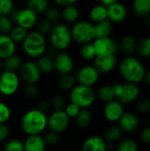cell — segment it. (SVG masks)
<instances>
[{"mask_svg": "<svg viewBox=\"0 0 150 151\" xmlns=\"http://www.w3.org/2000/svg\"><path fill=\"white\" fill-rule=\"evenodd\" d=\"M23 61L22 58L17 55L13 54L4 60H3V65H4V71H9V72H14L17 73L19 69L20 68Z\"/></svg>", "mask_w": 150, "mask_h": 151, "instance_id": "obj_27", "label": "cell"}, {"mask_svg": "<svg viewBox=\"0 0 150 151\" xmlns=\"http://www.w3.org/2000/svg\"><path fill=\"white\" fill-rule=\"evenodd\" d=\"M24 151H45L47 145L42 135H30L23 142Z\"/></svg>", "mask_w": 150, "mask_h": 151, "instance_id": "obj_20", "label": "cell"}, {"mask_svg": "<svg viewBox=\"0 0 150 151\" xmlns=\"http://www.w3.org/2000/svg\"><path fill=\"white\" fill-rule=\"evenodd\" d=\"M53 24L50 23L49 20H47L46 19H42L40 20H37L36 24H35V31L40 33L41 35H50L51 30H52V27H53Z\"/></svg>", "mask_w": 150, "mask_h": 151, "instance_id": "obj_37", "label": "cell"}, {"mask_svg": "<svg viewBox=\"0 0 150 151\" xmlns=\"http://www.w3.org/2000/svg\"><path fill=\"white\" fill-rule=\"evenodd\" d=\"M143 81H145L147 84L150 85V70L147 71V72L145 73V75H144V79H143Z\"/></svg>", "mask_w": 150, "mask_h": 151, "instance_id": "obj_54", "label": "cell"}, {"mask_svg": "<svg viewBox=\"0 0 150 151\" xmlns=\"http://www.w3.org/2000/svg\"><path fill=\"white\" fill-rule=\"evenodd\" d=\"M96 99L95 91L91 87L77 84L69 92V100L80 109H88L94 104Z\"/></svg>", "mask_w": 150, "mask_h": 151, "instance_id": "obj_5", "label": "cell"}, {"mask_svg": "<svg viewBox=\"0 0 150 151\" xmlns=\"http://www.w3.org/2000/svg\"><path fill=\"white\" fill-rule=\"evenodd\" d=\"M93 45L95 50L96 57L116 55L118 50V44L111 36L96 38L93 41Z\"/></svg>", "mask_w": 150, "mask_h": 151, "instance_id": "obj_13", "label": "cell"}, {"mask_svg": "<svg viewBox=\"0 0 150 151\" xmlns=\"http://www.w3.org/2000/svg\"><path fill=\"white\" fill-rule=\"evenodd\" d=\"M80 151H108V144L103 137L91 135L83 141Z\"/></svg>", "mask_w": 150, "mask_h": 151, "instance_id": "obj_18", "label": "cell"}, {"mask_svg": "<svg viewBox=\"0 0 150 151\" xmlns=\"http://www.w3.org/2000/svg\"><path fill=\"white\" fill-rule=\"evenodd\" d=\"M102 4L104 5V6H109L114 3H117V2H119V0H100Z\"/></svg>", "mask_w": 150, "mask_h": 151, "instance_id": "obj_53", "label": "cell"}, {"mask_svg": "<svg viewBox=\"0 0 150 151\" xmlns=\"http://www.w3.org/2000/svg\"><path fill=\"white\" fill-rule=\"evenodd\" d=\"M141 139L144 143H150V127H145L141 133Z\"/></svg>", "mask_w": 150, "mask_h": 151, "instance_id": "obj_51", "label": "cell"}, {"mask_svg": "<svg viewBox=\"0 0 150 151\" xmlns=\"http://www.w3.org/2000/svg\"><path fill=\"white\" fill-rule=\"evenodd\" d=\"M136 52L142 58H150V37H145L137 42Z\"/></svg>", "mask_w": 150, "mask_h": 151, "instance_id": "obj_36", "label": "cell"}, {"mask_svg": "<svg viewBox=\"0 0 150 151\" xmlns=\"http://www.w3.org/2000/svg\"><path fill=\"white\" fill-rule=\"evenodd\" d=\"M149 124H150V119H149Z\"/></svg>", "mask_w": 150, "mask_h": 151, "instance_id": "obj_58", "label": "cell"}, {"mask_svg": "<svg viewBox=\"0 0 150 151\" xmlns=\"http://www.w3.org/2000/svg\"><path fill=\"white\" fill-rule=\"evenodd\" d=\"M27 30L19 26H17V25L12 27V29L11 30V32L9 34V36L15 43L23 42V41L27 37Z\"/></svg>", "mask_w": 150, "mask_h": 151, "instance_id": "obj_35", "label": "cell"}, {"mask_svg": "<svg viewBox=\"0 0 150 151\" xmlns=\"http://www.w3.org/2000/svg\"><path fill=\"white\" fill-rule=\"evenodd\" d=\"M11 134V128L7 124H0V143L5 142Z\"/></svg>", "mask_w": 150, "mask_h": 151, "instance_id": "obj_49", "label": "cell"}, {"mask_svg": "<svg viewBox=\"0 0 150 151\" xmlns=\"http://www.w3.org/2000/svg\"><path fill=\"white\" fill-rule=\"evenodd\" d=\"M74 76L77 84L93 88L98 82L100 73L94 65H88L80 68Z\"/></svg>", "mask_w": 150, "mask_h": 151, "instance_id": "obj_12", "label": "cell"}, {"mask_svg": "<svg viewBox=\"0 0 150 151\" xmlns=\"http://www.w3.org/2000/svg\"><path fill=\"white\" fill-rule=\"evenodd\" d=\"M136 110L138 112L141 114H145L150 111V99L149 98H144L141 101H139L136 104Z\"/></svg>", "mask_w": 150, "mask_h": 151, "instance_id": "obj_48", "label": "cell"}, {"mask_svg": "<svg viewBox=\"0 0 150 151\" xmlns=\"http://www.w3.org/2000/svg\"><path fill=\"white\" fill-rule=\"evenodd\" d=\"M77 85V81L75 76L72 73L60 75L57 80V87L60 91L63 92H70L75 86Z\"/></svg>", "mask_w": 150, "mask_h": 151, "instance_id": "obj_22", "label": "cell"}, {"mask_svg": "<svg viewBox=\"0 0 150 151\" xmlns=\"http://www.w3.org/2000/svg\"><path fill=\"white\" fill-rule=\"evenodd\" d=\"M72 41L84 44L92 42L95 39L94 25L88 21H77L71 28Z\"/></svg>", "mask_w": 150, "mask_h": 151, "instance_id": "obj_7", "label": "cell"}, {"mask_svg": "<svg viewBox=\"0 0 150 151\" xmlns=\"http://www.w3.org/2000/svg\"><path fill=\"white\" fill-rule=\"evenodd\" d=\"M115 99L122 104H129L137 100L140 95V88L137 84L126 82L125 84L112 85Z\"/></svg>", "mask_w": 150, "mask_h": 151, "instance_id": "obj_6", "label": "cell"}, {"mask_svg": "<svg viewBox=\"0 0 150 151\" xmlns=\"http://www.w3.org/2000/svg\"><path fill=\"white\" fill-rule=\"evenodd\" d=\"M147 25H148L149 28L150 29V14L148 16V18H147Z\"/></svg>", "mask_w": 150, "mask_h": 151, "instance_id": "obj_55", "label": "cell"}, {"mask_svg": "<svg viewBox=\"0 0 150 151\" xmlns=\"http://www.w3.org/2000/svg\"><path fill=\"white\" fill-rule=\"evenodd\" d=\"M71 119L64 110H54L48 116V128L57 134H63L70 126Z\"/></svg>", "mask_w": 150, "mask_h": 151, "instance_id": "obj_10", "label": "cell"}, {"mask_svg": "<svg viewBox=\"0 0 150 151\" xmlns=\"http://www.w3.org/2000/svg\"><path fill=\"white\" fill-rule=\"evenodd\" d=\"M2 69H4V65H3V60L0 59V71H1Z\"/></svg>", "mask_w": 150, "mask_h": 151, "instance_id": "obj_56", "label": "cell"}, {"mask_svg": "<svg viewBox=\"0 0 150 151\" xmlns=\"http://www.w3.org/2000/svg\"><path fill=\"white\" fill-rule=\"evenodd\" d=\"M49 7V0H27V8L34 12L36 15L45 12Z\"/></svg>", "mask_w": 150, "mask_h": 151, "instance_id": "obj_31", "label": "cell"}, {"mask_svg": "<svg viewBox=\"0 0 150 151\" xmlns=\"http://www.w3.org/2000/svg\"><path fill=\"white\" fill-rule=\"evenodd\" d=\"M119 73L126 82L138 84L143 81L146 70L138 58L128 56L119 64Z\"/></svg>", "mask_w": 150, "mask_h": 151, "instance_id": "obj_2", "label": "cell"}, {"mask_svg": "<svg viewBox=\"0 0 150 151\" xmlns=\"http://www.w3.org/2000/svg\"><path fill=\"white\" fill-rule=\"evenodd\" d=\"M89 16H90V19L95 23L108 19H107V7L103 4L95 5V7L91 9Z\"/></svg>", "mask_w": 150, "mask_h": 151, "instance_id": "obj_32", "label": "cell"}, {"mask_svg": "<svg viewBox=\"0 0 150 151\" xmlns=\"http://www.w3.org/2000/svg\"><path fill=\"white\" fill-rule=\"evenodd\" d=\"M62 19L68 23H75L78 21L80 17V10L74 5H68L64 7L61 12Z\"/></svg>", "mask_w": 150, "mask_h": 151, "instance_id": "obj_28", "label": "cell"}, {"mask_svg": "<svg viewBox=\"0 0 150 151\" xmlns=\"http://www.w3.org/2000/svg\"><path fill=\"white\" fill-rule=\"evenodd\" d=\"M23 93L26 98L29 100H34L38 97L40 91L36 84H27Z\"/></svg>", "mask_w": 150, "mask_h": 151, "instance_id": "obj_43", "label": "cell"}, {"mask_svg": "<svg viewBox=\"0 0 150 151\" xmlns=\"http://www.w3.org/2000/svg\"><path fill=\"white\" fill-rule=\"evenodd\" d=\"M54 61V70L59 75L70 74L72 73L74 68V62L72 56L65 51H60L57 53Z\"/></svg>", "mask_w": 150, "mask_h": 151, "instance_id": "obj_14", "label": "cell"}, {"mask_svg": "<svg viewBox=\"0 0 150 151\" xmlns=\"http://www.w3.org/2000/svg\"><path fill=\"white\" fill-rule=\"evenodd\" d=\"M80 55L81 58H83L84 60H87V61L95 59L96 57V53H95V47L93 45V42L81 44V47L80 49Z\"/></svg>", "mask_w": 150, "mask_h": 151, "instance_id": "obj_34", "label": "cell"}, {"mask_svg": "<svg viewBox=\"0 0 150 151\" xmlns=\"http://www.w3.org/2000/svg\"><path fill=\"white\" fill-rule=\"evenodd\" d=\"M13 27V22L9 16H0V35H9Z\"/></svg>", "mask_w": 150, "mask_h": 151, "instance_id": "obj_41", "label": "cell"}, {"mask_svg": "<svg viewBox=\"0 0 150 151\" xmlns=\"http://www.w3.org/2000/svg\"><path fill=\"white\" fill-rule=\"evenodd\" d=\"M53 1L55 2L56 4H57L59 6H63V7L74 4L77 2V0H53Z\"/></svg>", "mask_w": 150, "mask_h": 151, "instance_id": "obj_52", "label": "cell"}, {"mask_svg": "<svg viewBox=\"0 0 150 151\" xmlns=\"http://www.w3.org/2000/svg\"><path fill=\"white\" fill-rule=\"evenodd\" d=\"M50 41L57 51H65L72 42L71 28L63 23L55 24L50 34Z\"/></svg>", "mask_w": 150, "mask_h": 151, "instance_id": "obj_4", "label": "cell"}, {"mask_svg": "<svg viewBox=\"0 0 150 151\" xmlns=\"http://www.w3.org/2000/svg\"><path fill=\"white\" fill-rule=\"evenodd\" d=\"M36 65L42 73L49 74L54 71V61L53 58L48 57L47 55H42L36 60Z\"/></svg>", "mask_w": 150, "mask_h": 151, "instance_id": "obj_29", "label": "cell"}, {"mask_svg": "<svg viewBox=\"0 0 150 151\" xmlns=\"http://www.w3.org/2000/svg\"><path fill=\"white\" fill-rule=\"evenodd\" d=\"M75 125L80 129L88 128L92 122V113L88 109H81L74 119Z\"/></svg>", "mask_w": 150, "mask_h": 151, "instance_id": "obj_26", "label": "cell"}, {"mask_svg": "<svg viewBox=\"0 0 150 151\" xmlns=\"http://www.w3.org/2000/svg\"><path fill=\"white\" fill-rule=\"evenodd\" d=\"M112 23L109 19H105L101 22L95 23V25H94L95 39L110 37L112 33Z\"/></svg>", "mask_w": 150, "mask_h": 151, "instance_id": "obj_23", "label": "cell"}, {"mask_svg": "<svg viewBox=\"0 0 150 151\" xmlns=\"http://www.w3.org/2000/svg\"><path fill=\"white\" fill-rule=\"evenodd\" d=\"M0 151H4V150H1V149H0Z\"/></svg>", "mask_w": 150, "mask_h": 151, "instance_id": "obj_57", "label": "cell"}, {"mask_svg": "<svg viewBox=\"0 0 150 151\" xmlns=\"http://www.w3.org/2000/svg\"><path fill=\"white\" fill-rule=\"evenodd\" d=\"M118 59L116 55L95 57L94 59V66L99 72V73H111L117 65Z\"/></svg>", "mask_w": 150, "mask_h": 151, "instance_id": "obj_17", "label": "cell"}, {"mask_svg": "<svg viewBox=\"0 0 150 151\" xmlns=\"http://www.w3.org/2000/svg\"><path fill=\"white\" fill-rule=\"evenodd\" d=\"M19 77L20 81L27 84H37L42 77L37 65L34 61H25L19 69Z\"/></svg>", "mask_w": 150, "mask_h": 151, "instance_id": "obj_11", "label": "cell"}, {"mask_svg": "<svg viewBox=\"0 0 150 151\" xmlns=\"http://www.w3.org/2000/svg\"><path fill=\"white\" fill-rule=\"evenodd\" d=\"M11 111L10 107L4 102L0 101V124H6L11 119Z\"/></svg>", "mask_w": 150, "mask_h": 151, "instance_id": "obj_45", "label": "cell"}, {"mask_svg": "<svg viewBox=\"0 0 150 151\" xmlns=\"http://www.w3.org/2000/svg\"><path fill=\"white\" fill-rule=\"evenodd\" d=\"M43 139L47 146L54 147L60 142V134L52 131H49L44 134Z\"/></svg>", "mask_w": 150, "mask_h": 151, "instance_id": "obj_44", "label": "cell"}, {"mask_svg": "<svg viewBox=\"0 0 150 151\" xmlns=\"http://www.w3.org/2000/svg\"><path fill=\"white\" fill-rule=\"evenodd\" d=\"M22 47L26 55L32 58H38L45 54L47 49L45 36L36 31L27 33L22 42Z\"/></svg>", "mask_w": 150, "mask_h": 151, "instance_id": "obj_3", "label": "cell"}, {"mask_svg": "<svg viewBox=\"0 0 150 151\" xmlns=\"http://www.w3.org/2000/svg\"><path fill=\"white\" fill-rule=\"evenodd\" d=\"M4 151H24L23 142L19 139H10L5 142Z\"/></svg>", "mask_w": 150, "mask_h": 151, "instance_id": "obj_39", "label": "cell"}, {"mask_svg": "<svg viewBox=\"0 0 150 151\" xmlns=\"http://www.w3.org/2000/svg\"><path fill=\"white\" fill-rule=\"evenodd\" d=\"M118 47L125 54L130 56L136 51L137 41L132 35H125L121 38Z\"/></svg>", "mask_w": 150, "mask_h": 151, "instance_id": "obj_24", "label": "cell"}, {"mask_svg": "<svg viewBox=\"0 0 150 151\" xmlns=\"http://www.w3.org/2000/svg\"><path fill=\"white\" fill-rule=\"evenodd\" d=\"M20 84L19 74L14 72L3 71L0 73V94L4 96H12L18 91Z\"/></svg>", "mask_w": 150, "mask_h": 151, "instance_id": "obj_8", "label": "cell"}, {"mask_svg": "<svg viewBox=\"0 0 150 151\" xmlns=\"http://www.w3.org/2000/svg\"><path fill=\"white\" fill-rule=\"evenodd\" d=\"M124 112L123 104L116 99L105 104L103 107V116L110 122L118 121Z\"/></svg>", "mask_w": 150, "mask_h": 151, "instance_id": "obj_15", "label": "cell"}, {"mask_svg": "<svg viewBox=\"0 0 150 151\" xmlns=\"http://www.w3.org/2000/svg\"><path fill=\"white\" fill-rule=\"evenodd\" d=\"M119 127L123 132L133 133L139 127V119L137 116L131 112H124L118 120Z\"/></svg>", "mask_w": 150, "mask_h": 151, "instance_id": "obj_19", "label": "cell"}, {"mask_svg": "<svg viewBox=\"0 0 150 151\" xmlns=\"http://www.w3.org/2000/svg\"><path fill=\"white\" fill-rule=\"evenodd\" d=\"M96 98L102 103L107 104L115 99V94L113 87L111 85H103L95 92Z\"/></svg>", "mask_w": 150, "mask_h": 151, "instance_id": "obj_25", "label": "cell"}, {"mask_svg": "<svg viewBox=\"0 0 150 151\" xmlns=\"http://www.w3.org/2000/svg\"><path fill=\"white\" fill-rule=\"evenodd\" d=\"M133 10L136 16H149L150 14V0H133Z\"/></svg>", "mask_w": 150, "mask_h": 151, "instance_id": "obj_30", "label": "cell"}, {"mask_svg": "<svg viewBox=\"0 0 150 151\" xmlns=\"http://www.w3.org/2000/svg\"><path fill=\"white\" fill-rule=\"evenodd\" d=\"M13 23L27 30L34 27L38 20L37 15L27 8L25 9H13L8 15Z\"/></svg>", "mask_w": 150, "mask_h": 151, "instance_id": "obj_9", "label": "cell"}, {"mask_svg": "<svg viewBox=\"0 0 150 151\" xmlns=\"http://www.w3.org/2000/svg\"><path fill=\"white\" fill-rule=\"evenodd\" d=\"M16 43L9 35H0V59L4 60L8 57L15 54Z\"/></svg>", "mask_w": 150, "mask_h": 151, "instance_id": "obj_21", "label": "cell"}, {"mask_svg": "<svg viewBox=\"0 0 150 151\" xmlns=\"http://www.w3.org/2000/svg\"><path fill=\"white\" fill-rule=\"evenodd\" d=\"M50 104L54 110H64L66 105V99L61 94H55L51 97Z\"/></svg>", "mask_w": 150, "mask_h": 151, "instance_id": "obj_40", "label": "cell"}, {"mask_svg": "<svg viewBox=\"0 0 150 151\" xmlns=\"http://www.w3.org/2000/svg\"><path fill=\"white\" fill-rule=\"evenodd\" d=\"M122 134H123V131L120 129L119 127L112 126L106 129V131L104 132L103 139L105 140L106 142H110V143L116 142L121 139Z\"/></svg>", "mask_w": 150, "mask_h": 151, "instance_id": "obj_33", "label": "cell"}, {"mask_svg": "<svg viewBox=\"0 0 150 151\" xmlns=\"http://www.w3.org/2000/svg\"><path fill=\"white\" fill-rule=\"evenodd\" d=\"M21 131L30 135H42L48 128V115L37 108L27 111L21 117L20 122Z\"/></svg>", "mask_w": 150, "mask_h": 151, "instance_id": "obj_1", "label": "cell"}, {"mask_svg": "<svg viewBox=\"0 0 150 151\" xmlns=\"http://www.w3.org/2000/svg\"><path fill=\"white\" fill-rule=\"evenodd\" d=\"M137 142L133 139H125L118 146L117 151H138Z\"/></svg>", "mask_w": 150, "mask_h": 151, "instance_id": "obj_42", "label": "cell"}, {"mask_svg": "<svg viewBox=\"0 0 150 151\" xmlns=\"http://www.w3.org/2000/svg\"><path fill=\"white\" fill-rule=\"evenodd\" d=\"M44 14H45V19L49 20L50 23H52L53 25L59 23V21L62 19L61 12L57 7H49L44 12Z\"/></svg>", "mask_w": 150, "mask_h": 151, "instance_id": "obj_38", "label": "cell"}, {"mask_svg": "<svg viewBox=\"0 0 150 151\" xmlns=\"http://www.w3.org/2000/svg\"><path fill=\"white\" fill-rule=\"evenodd\" d=\"M107 7V19L111 23H121L127 17V10L126 6L119 3H114Z\"/></svg>", "mask_w": 150, "mask_h": 151, "instance_id": "obj_16", "label": "cell"}, {"mask_svg": "<svg viewBox=\"0 0 150 151\" xmlns=\"http://www.w3.org/2000/svg\"><path fill=\"white\" fill-rule=\"evenodd\" d=\"M50 107V102L46 99H42L37 104V109L43 111V112H47L49 111Z\"/></svg>", "mask_w": 150, "mask_h": 151, "instance_id": "obj_50", "label": "cell"}, {"mask_svg": "<svg viewBox=\"0 0 150 151\" xmlns=\"http://www.w3.org/2000/svg\"><path fill=\"white\" fill-rule=\"evenodd\" d=\"M14 9L12 0H0V16H8Z\"/></svg>", "mask_w": 150, "mask_h": 151, "instance_id": "obj_46", "label": "cell"}, {"mask_svg": "<svg viewBox=\"0 0 150 151\" xmlns=\"http://www.w3.org/2000/svg\"><path fill=\"white\" fill-rule=\"evenodd\" d=\"M81 109L78 106V105H76L75 104H73V103H69V104H66V105H65V109H64V111H65V112L66 113V115L70 118V119H75L76 118V116L79 114V112H80V111Z\"/></svg>", "mask_w": 150, "mask_h": 151, "instance_id": "obj_47", "label": "cell"}]
</instances>
